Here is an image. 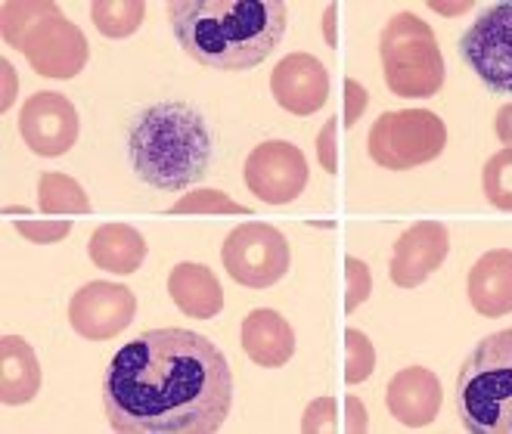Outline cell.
<instances>
[{
  "instance_id": "obj_1",
  "label": "cell",
  "mask_w": 512,
  "mask_h": 434,
  "mask_svg": "<svg viewBox=\"0 0 512 434\" xmlns=\"http://www.w3.org/2000/svg\"><path fill=\"white\" fill-rule=\"evenodd\" d=\"M103 403L122 434H212L230 416L233 372L205 335L149 329L109 360Z\"/></svg>"
},
{
  "instance_id": "obj_23",
  "label": "cell",
  "mask_w": 512,
  "mask_h": 434,
  "mask_svg": "<svg viewBox=\"0 0 512 434\" xmlns=\"http://www.w3.org/2000/svg\"><path fill=\"white\" fill-rule=\"evenodd\" d=\"M481 186H485V196L494 208L512 211V149H500L491 155L485 171H481Z\"/></svg>"
},
{
  "instance_id": "obj_4",
  "label": "cell",
  "mask_w": 512,
  "mask_h": 434,
  "mask_svg": "<svg viewBox=\"0 0 512 434\" xmlns=\"http://www.w3.org/2000/svg\"><path fill=\"white\" fill-rule=\"evenodd\" d=\"M4 41L16 47L28 66L44 78H75L87 66L84 31L59 13L56 4H4Z\"/></svg>"
},
{
  "instance_id": "obj_6",
  "label": "cell",
  "mask_w": 512,
  "mask_h": 434,
  "mask_svg": "<svg viewBox=\"0 0 512 434\" xmlns=\"http://www.w3.org/2000/svg\"><path fill=\"white\" fill-rule=\"evenodd\" d=\"M382 78L395 97L426 100L444 84V56L429 22L413 13L388 19L379 35Z\"/></svg>"
},
{
  "instance_id": "obj_11",
  "label": "cell",
  "mask_w": 512,
  "mask_h": 434,
  "mask_svg": "<svg viewBox=\"0 0 512 434\" xmlns=\"http://www.w3.org/2000/svg\"><path fill=\"white\" fill-rule=\"evenodd\" d=\"M137 317V295L122 283H87L69 301V323L87 341H109Z\"/></svg>"
},
{
  "instance_id": "obj_30",
  "label": "cell",
  "mask_w": 512,
  "mask_h": 434,
  "mask_svg": "<svg viewBox=\"0 0 512 434\" xmlns=\"http://www.w3.org/2000/svg\"><path fill=\"white\" fill-rule=\"evenodd\" d=\"M497 137H500V143H506L512 149V103H506L497 112Z\"/></svg>"
},
{
  "instance_id": "obj_15",
  "label": "cell",
  "mask_w": 512,
  "mask_h": 434,
  "mask_svg": "<svg viewBox=\"0 0 512 434\" xmlns=\"http://www.w3.org/2000/svg\"><path fill=\"white\" fill-rule=\"evenodd\" d=\"M385 407L404 428H426L441 410V382L426 366H404L385 388Z\"/></svg>"
},
{
  "instance_id": "obj_31",
  "label": "cell",
  "mask_w": 512,
  "mask_h": 434,
  "mask_svg": "<svg viewBox=\"0 0 512 434\" xmlns=\"http://www.w3.org/2000/svg\"><path fill=\"white\" fill-rule=\"evenodd\" d=\"M333 19H336V7H326V44L336 47V31H333Z\"/></svg>"
},
{
  "instance_id": "obj_5",
  "label": "cell",
  "mask_w": 512,
  "mask_h": 434,
  "mask_svg": "<svg viewBox=\"0 0 512 434\" xmlns=\"http://www.w3.org/2000/svg\"><path fill=\"white\" fill-rule=\"evenodd\" d=\"M457 410L472 434H512V329L481 338L466 357Z\"/></svg>"
},
{
  "instance_id": "obj_13",
  "label": "cell",
  "mask_w": 512,
  "mask_h": 434,
  "mask_svg": "<svg viewBox=\"0 0 512 434\" xmlns=\"http://www.w3.org/2000/svg\"><path fill=\"white\" fill-rule=\"evenodd\" d=\"M270 93L289 115H314L329 100V72L311 53H289L270 75Z\"/></svg>"
},
{
  "instance_id": "obj_12",
  "label": "cell",
  "mask_w": 512,
  "mask_h": 434,
  "mask_svg": "<svg viewBox=\"0 0 512 434\" xmlns=\"http://www.w3.org/2000/svg\"><path fill=\"white\" fill-rule=\"evenodd\" d=\"M19 134L25 146L44 159L66 155L78 140V109L56 90H41L19 112Z\"/></svg>"
},
{
  "instance_id": "obj_20",
  "label": "cell",
  "mask_w": 512,
  "mask_h": 434,
  "mask_svg": "<svg viewBox=\"0 0 512 434\" xmlns=\"http://www.w3.org/2000/svg\"><path fill=\"white\" fill-rule=\"evenodd\" d=\"M87 255H90V264L106 273L131 276L146 261V239L131 224H103L90 236Z\"/></svg>"
},
{
  "instance_id": "obj_17",
  "label": "cell",
  "mask_w": 512,
  "mask_h": 434,
  "mask_svg": "<svg viewBox=\"0 0 512 434\" xmlns=\"http://www.w3.org/2000/svg\"><path fill=\"white\" fill-rule=\"evenodd\" d=\"M469 301L481 317L512 314V252L494 248L469 270Z\"/></svg>"
},
{
  "instance_id": "obj_26",
  "label": "cell",
  "mask_w": 512,
  "mask_h": 434,
  "mask_svg": "<svg viewBox=\"0 0 512 434\" xmlns=\"http://www.w3.org/2000/svg\"><path fill=\"white\" fill-rule=\"evenodd\" d=\"M345 283H348V295H345V310H357L373 292V276L367 261L360 258H345Z\"/></svg>"
},
{
  "instance_id": "obj_7",
  "label": "cell",
  "mask_w": 512,
  "mask_h": 434,
  "mask_svg": "<svg viewBox=\"0 0 512 434\" xmlns=\"http://www.w3.org/2000/svg\"><path fill=\"white\" fill-rule=\"evenodd\" d=\"M367 143L379 168L410 171L438 159L447 146V128L432 109H395L376 118Z\"/></svg>"
},
{
  "instance_id": "obj_29",
  "label": "cell",
  "mask_w": 512,
  "mask_h": 434,
  "mask_svg": "<svg viewBox=\"0 0 512 434\" xmlns=\"http://www.w3.org/2000/svg\"><path fill=\"white\" fill-rule=\"evenodd\" d=\"M317 159H320V165H323L326 174H336L339 171L336 168V118H329L323 124V131L317 137Z\"/></svg>"
},
{
  "instance_id": "obj_24",
  "label": "cell",
  "mask_w": 512,
  "mask_h": 434,
  "mask_svg": "<svg viewBox=\"0 0 512 434\" xmlns=\"http://www.w3.org/2000/svg\"><path fill=\"white\" fill-rule=\"evenodd\" d=\"M373 369H376L373 341L360 329H348L345 332V382L348 385L367 382L373 376Z\"/></svg>"
},
{
  "instance_id": "obj_10",
  "label": "cell",
  "mask_w": 512,
  "mask_h": 434,
  "mask_svg": "<svg viewBox=\"0 0 512 434\" xmlns=\"http://www.w3.org/2000/svg\"><path fill=\"white\" fill-rule=\"evenodd\" d=\"M249 190L267 205H289L308 186V159L289 140H267L246 159Z\"/></svg>"
},
{
  "instance_id": "obj_16",
  "label": "cell",
  "mask_w": 512,
  "mask_h": 434,
  "mask_svg": "<svg viewBox=\"0 0 512 434\" xmlns=\"http://www.w3.org/2000/svg\"><path fill=\"white\" fill-rule=\"evenodd\" d=\"M243 351L264 369H280L295 354V329L270 307H255L243 320Z\"/></svg>"
},
{
  "instance_id": "obj_27",
  "label": "cell",
  "mask_w": 512,
  "mask_h": 434,
  "mask_svg": "<svg viewBox=\"0 0 512 434\" xmlns=\"http://www.w3.org/2000/svg\"><path fill=\"white\" fill-rule=\"evenodd\" d=\"M16 230L35 245H53L72 233V221H16Z\"/></svg>"
},
{
  "instance_id": "obj_22",
  "label": "cell",
  "mask_w": 512,
  "mask_h": 434,
  "mask_svg": "<svg viewBox=\"0 0 512 434\" xmlns=\"http://www.w3.org/2000/svg\"><path fill=\"white\" fill-rule=\"evenodd\" d=\"M146 4L143 0H97L90 7V19L106 38H128L143 25Z\"/></svg>"
},
{
  "instance_id": "obj_19",
  "label": "cell",
  "mask_w": 512,
  "mask_h": 434,
  "mask_svg": "<svg viewBox=\"0 0 512 434\" xmlns=\"http://www.w3.org/2000/svg\"><path fill=\"white\" fill-rule=\"evenodd\" d=\"M41 391V363L19 335L0 338V400L7 407H19V403L35 400Z\"/></svg>"
},
{
  "instance_id": "obj_9",
  "label": "cell",
  "mask_w": 512,
  "mask_h": 434,
  "mask_svg": "<svg viewBox=\"0 0 512 434\" xmlns=\"http://www.w3.org/2000/svg\"><path fill=\"white\" fill-rule=\"evenodd\" d=\"M460 56L494 93H512V4L481 13L460 38Z\"/></svg>"
},
{
  "instance_id": "obj_14",
  "label": "cell",
  "mask_w": 512,
  "mask_h": 434,
  "mask_svg": "<svg viewBox=\"0 0 512 434\" xmlns=\"http://www.w3.org/2000/svg\"><path fill=\"white\" fill-rule=\"evenodd\" d=\"M450 252V233L438 221H419L401 233L391 255V283L401 289H413L444 264Z\"/></svg>"
},
{
  "instance_id": "obj_21",
  "label": "cell",
  "mask_w": 512,
  "mask_h": 434,
  "mask_svg": "<svg viewBox=\"0 0 512 434\" xmlns=\"http://www.w3.org/2000/svg\"><path fill=\"white\" fill-rule=\"evenodd\" d=\"M38 208L44 214H90V199L75 177L47 171L38 180Z\"/></svg>"
},
{
  "instance_id": "obj_2",
  "label": "cell",
  "mask_w": 512,
  "mask_h": 434,
  "mask_svg": "<svg viewBox=\"0 0 512 434\" xmlns=\"http://www.w3.org/2000/svg\"><path fill=\"white\" fill-rule=\"evenodd\" d=\"M171 31L205 69L246 72L277 50L289 7L283 0H174Z\"/></svg>"
},
{
  "instance_id": "obj_18",
  "label": "cell",
  "mask_w": 512,
  "mask_h": 434,
  "mask_svg": "<svg viewBox=\"0 0 512 434\" xmlns=\"http://www.w3.org/2000/svg\"><path fill=\"white\" fill-rule=\"evenodd\" d=\"M168 295L187 317L212 320L224 310V289L212 267L205 264H177L168 273Z\"/></svg>"
},
{
  "instance_id": "obj_28",
  "label": "cell",
  "mask_w": 512,
  "mask_h": 434,
  "mask_svg": "<svg viewBox=\"0 0 512 434\" xmlns=\"http://www.w3.org/2000/svg\"><path fill=\"white\" fill-rule=\"evenodd\" d=\"M367 106H370V93L364 90V84L348 78L345 81V128H354Z\"/></svg>"
},
{
  "instance_id": "obj_3",
  "label": "cell",
  "mask_w": 512,
  "mask_h": 434,
  "mask_svg": "<svg viewBox=\"0 0 512 434\" xmlns=\"http://www.w3.org/2000/svg\"><path fill=\"white\" fill-rule=\"evenodd\" d=\"M134 174L156 190L180 193L199 183L212 165V134L199 109L187 103H156L128 128Z\"/></svg>"
},
{
  "instance_id": "obj_8",
  "label": "cell",
  "mask_w": 512,
  "mask_h": 434,
  "mask_svg": "<svg viewBox=\"0 0 512 434\" xmlns=\"http://www.w3.org/2000/svg\"><path fill=\"white\" fill-rule=\"evenodd\" d=\"M221 261L233 283L246 289H270L289 273V239L270 224H239L224 239Z\"/></svg>"
},
{
  "instance_id": "obj_25",
  "label": "cell",
  "mask_w": 512,
  "mask_h": 434,
  "mask_svg": "<svg viewBox=\"0 0 512 434\" xmlns=\"http://www.w3.org/2000/svg\"><path fill=\"white\" fill-rule=\"evenodd\" d=\"M174 214H252L249 205L233 202L227 193L221 190H199V193H187L180 196L171 208Z\"/></svg>"
}]
</instances>
